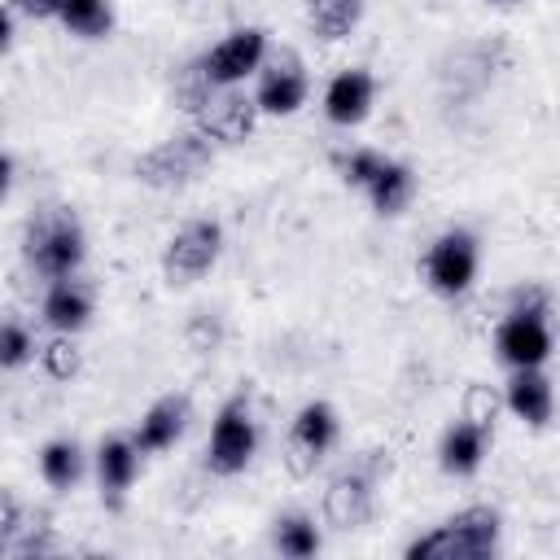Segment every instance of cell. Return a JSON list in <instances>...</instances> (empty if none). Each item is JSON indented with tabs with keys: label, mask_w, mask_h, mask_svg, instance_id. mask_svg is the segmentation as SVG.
<instances>
[{
	"label": "cell",
	"mask_w": 560,
	"mask_h": 560,
	"mask_svg": "<svg viewBox=\"0 0 560 560\" xmlns=\"http://www.w3.org/2000/svg\"><path fill=\"white\" fill-rule=\"evenodd\" d=\"M481 455H486V420L464 416V420H455V424L442 433L438 459H442L446 472L464 477V472H472V468L481 464Z\"/></svg>",
	"instance_id": "cell-14"
},
{
	"label": "cell",
	"mask_w": 560,
	"mask_h": 560,
	"mask_svg": "<svg viewBox=\"0 0 560 560\" xmlns=\"http://www.w3.org/2000/svg\"><path fill=\"white\" fill-rule=\"evenodd\" d=\"M26 262L48 280H66V276L79 271L83 232H79L70 210H44L39 219H31V228H26Z\"/></svg>",
	"instance_id": "cell-2"
},
{
	"label": "cell",
	"mask_w": 560,
	"mask_h": 560,
	"mask_svg": "<svg viewBox=\"0 0 560 560\" xmlns=\"http://www.w3.org/2000/svg\"><path fill=\"white\" fill-rule=\"evenodd\" d=\"M31 354H35V337H31L22 324L9 319V324L0 328V363H4V368H22Z\"/></svg>",
	"instance_id": "cell-26"
},
{
	"label": "cell",
	"mask_w": 560,
	"mask_h": 560,
	"mask_svg": "<svg viewBox=\"0 0 560 560\" xmlns=\"http://www.w3.org/2000/svg\"><path fill=\"white\" fill-rule=\"evenodd\" d=\"M136 464H140V446L127 442V438H109L101 442V455H96V477H101V490L109 499H118L131 481H136Z\"/></svg>",
	"instance_id": "cell-18"
},
{
	"label": "cell",
	"mask_w": 560,
	"mask_h": 560,
	"mask_svg": "<svg viewBox=\"0 0 560 560\" xmlns=\"http://www.w3.org/2000/svg\"><path fill=\"white\" fill-rule=\"evenodd\" d=\"M210 158H214L210 136L206 131H184V136H171V140L153 144L136 162V179L149 184V188H184L210 166Z\"/></svg>",
	"instance_id": "cell-3"
},
{
	"label": "cell",
	"mask_w": 560,
	"mask_h": 560,
	"mask_svg": "<svg viewBox=\"0 0 560 560\" xmlns=\"http://www.w3.org/2000/svg\"><path fill=\"white\" fill-rule=\"evenodd\" d=\"M324 516L337 529H354L372 516V481L363 472H341L328 490H324Z\"/></svg>",
	"instance_id": "cell-13"
},
{
	"label": "cell",
	"mask_w": 560,
	"mask_h": 560,
	"mask_svg": "<svg viewBox=\"0 0 560 560\" xmlns=\"http://www.w3.org/2000/svg\"><path fill=\"white\" fill-rule=\"evenodd\" d=\"M416 192V175L402 166V162H385L372 184H368V197H372V210L376 214H398Z\"/></svg>",
	"instance_id": "cell-19"
},
{
	"label": "cell",
	"mask_w": 560,
	"mask_h": 560,
	"mask_svg": "<svg viewBox=\"0 0 560 560\" xmlns=\"http://www.w3.org/2000/svg\"><path fill=\"white\" fill-rule=\"evenodd\" d=\"M9 4L26 18H61V9H66V0H9Z\"/></svg>",
	"instance_id": "cell-27"
},
{
	"label": "cell",
	"mask_w": 560,
	"mask_h": 560,
	"mask_svg": "<svg viewBox=\"0 0 560 560\" xmlns=\"http://www.w3.org/2000/svg\"><path fill=\"white\" fill-rule=\"evenodd\" d=\"M276 547H280V556H293V560L315 556V551H319L315 521H311V516H280V521H276Z\"/></svg>",
	"instance_id": "cell-23"
},
{
	"label": "cell",
	"mask_w": 560,
	"mask_h": 560,
	"mask_svg": "<svg viewBox=\"0 0 560 560\" xmlns=\"http://www.w3.org/2000/svg\"><path fill=\"white\" fill-rule=\"evenodd\" d=\"M254 446H258V429H254V420H249V407H245L241 398H232V402L219 411L214 429H210L206 464H210V472L232 477V472H241V468L254 459Z\"/></svg>",
	"instance_id": "cell-6"
},
{
	"label": "cell",
	"mask_w": 560,
	"mask_h": 560,
	"mask_svg": "<svg viewBox=\"0 0 560 560\" xmlns=\"http://www.w3.org/2000/svg\"><path fill=\"white\" fill-rule=\"evenodd\" d=\"M363 0H306V22L319 39H341L354 31Z\"/></svg>",
	"instance_id": "cell-20"
},
{
	"label": "cell",
	"mask_w": 560,
	"mask_h": 560,
	"mask_svg": "<svg viewBox=\"0 0 560 560\" xmlns=\"http://www.w3.org/2000/svg\"><path fill=\"white\" fill-rule=\"evenodd\" d=\"M219 249H223V232H219V223H210V219H192V223H184V228L166 241V249H162V271H166L171 284L201 280V276L219 262Z\"/></svg>",
	"instance_id": "cell-5"
},
{
	"label": "cell",
	"mask_w": 560,
	"mask_h": 560,
	"mask_svg": "<svg viewBox=\"0 0 560 560\" xmlns=\"http://www.w3.org/2000/svg\"><path fill=\"white\" fill-rule=\"evenodd\" d=\"M61 22L70 35H83V39H96L109 31L114 13H109V0H66L61 9Z\"/></svg>",
	"instance_id": "cell-22"
},
{
	"label": "cell",
	"mask_w": 560,
	"mask_h": 560,
	"mask_svg": "<svg viewBox=\"0 0 560 560\" xmlns=\"http://www.w3.org/2000/svg\"><path fill=\"white\" fill-rule=\"evenodd\" d=\"M88 315H92V293H88V284H79L74 276H66V280H57V284L48 289V298H44V319H48L57 332L83 328Z\"/></svg>",
	"instance_id": "cell-17"
},
{
	"label": "cell",
	"mask_w": 560,
	"mask_h": 560,
	"mask_svg": "<svg viewBox=\"0 0 560 560\" xmlns=\"http://www.w3.org/2000/svg\"><path fill=\"white\" fill-rule=\"evenodd\" d=\"M337 166H341V179H346V184L368 188V184H372V175L385 166V158H381V153H372V149H354V153H341V158H337Z\"/></svg>",
	"instance_id": "cell-25"
},
{
	"label": "cell",
	"mask_w": 560,
	"mask_h": 560,
	"mask_svg": "<svg viewBox=\"0 0 560 560\" xmlns=\"http://www.w3.org/2000/svg\"><path fill=\"white\" fill-rule=\"evenodd\" d=\"M184 420H188V402H184V398H162V402H153V407L144 411V420H140V429H136L131 442H136L144 455L166 451V446H175V438L184 433Z\"/></svg>",
	"instance_id": "cell-16"
},
{
	"label": "cell",
	"mask_w": 560,
	"mask_h": 560,
	"mask_svg": "<svg viewBox=\"0 0 560 560\" xmlns=\"http://www.w3.org/2000/svg\"><path fill=\"white\" fill-rule=\"evenodd\" d=\"M551 381L538 372V368H516L512 381H508V407L525 420V424H547L551 420Z\"/></svg>",
	"instance_id": "cell-15"
},
{
	"label": "cell",
	"mask_w": 560,
	"mask_h": 560,
	"mask_svg": "<svg viewBox=\"0 0 560 560\" xmlns=\"http://www.w3.org/2000/svg\"><path fill=\"white\" fill-rule=\"evenodd\" d=\"M39 472H44V481H48V486L70 490V486L79 481V472H83V455H79V446H74L70 438L48 442V446L39 451Z\"/></svg>",
	"instance_id": "cell-21"
},
{
	"label": "cell",
	"mask_w": 560,
	"mask_h": 560,
	"mask_svg": "<svg viewBox=\"0 0 560 560\" xmlns=\"http://www.w3.org/2000/svg\"><path fill=\"white\" fill-rule=\"evenodd\" d=\"M337 442V411L328 402H306L293 424H289V442H284V464L293 477H306L319 455Z\"/></svg>",
	"instance_id": "cell-7"
},
{
	"label": "cell",
	"mask_w": 560,
	"mask_h": 560,
	"mask_svg": "<svg viewBox=\"0 0 560 560\" xmlns=\"http://www.w3.org/2000/svg\"><path fill=\"white\" fill-rule=\"evenodd\" d=\"M372 74L368 70H341L332 83H328V92H324V114H328V122H337V127H354V122H363L368 118V109H372Z\"/></svg>",
	"instance_id": "cell-12"
},
{
	"label": "cell",
	"mask_w": 560,
	"mask_h": 560,
	"mask_svg": "<svg viewBox=\"0 0 560 560\" xmlns=\"http://www.w3.org/2000/svg\"><path fill=\"white\" fill-rule=\"evenodd\" d=\"M254 101H258L262 114H276V118L298 114L302 101H306V74H302V61H298L293 52H280V57L262 70Z\"/></svg>",
	"instance_id": "cell-11"
},
{
	"label": "cell",
	"mask_w": 560,
	"mask_h": 560,
	"mask_svg": "<svg viewBox=\"0 0 560 560\" xmlns=\"http://www.w3.org/2000/svg\"><path fill=\"white\" fill-rule=\"evenodd\" d=\"M472 276H477V241L468 232H459V228L442 232L424 254V280L438 293L455 298V293H464L472 284Z\"/></svg>",
	"instance_id": "cell-8"
},
{
	"label": "cell",
	"mask_w": 560,
	"mask_h": 560,
	"mask_svg": "<svg viewBox=\"0 0 560 560\" xmlns=\"http://www.w3.org/2000/svg\"><path fill=\"white\" fill-rule=\"evenodd\" d=\"M499 542V512L494 508H464L442 521L433 534L407 542L411 560H481Z\"/></svg>",
	"instance_id": "cell-1"
},
{
	"label": "cell",
	"mask_w": 560,
	"mask_h": 560,
	"mask_svg": "<svg viewBox=\"0 0 560 560\" xmlns=\"http://www.w3.org/2000/svg\"><path fill=\"white\" fill-rule=\"evenodd\" d=\"M258 101L254 96H245V92H236V88H214V96L201 105V114H197V131H206L210 140H223V144H236V140H245L249 131H254V122H258Z\"/></svg>",
	"instance_id": "cell-10"
},
{
	"label": "cell",
	"mask_w": 560,
	"mask_h": 560,
	"mask_svg": "<svg viewBox=\"0 0 560 560\" xmlns=\"http://www.w3.org/2000/svg\"><path fill=\"white\" fill-rule=\"evenodd\" d=\"M35 354H39V368H44L52 381H70V376L79 372V346L70 341V332H57V337L44 341Z\"/></svg>",
	"instance_id": "cell-24"
},
{
	"label": "cell",
	"mask_w": 560,
	"mask_h": 560,
	"mask_svg": "<svg viewBox=\"0 0 560 560\" xmlns=\"http://www.w3.org/2000/svg\"><path fill=\"white\" fill-rule=\"evenodd\" d=\"M267 57V35L258 26H241L232 35H223L206 57H201V70L210 74V83L219 88H236L245 74H254Z\"/></svg>",
	"instance_id": "cell-9"
},
{
	"label": "cell",
	"mask_w": 560,
	"mask_h": 560,
	"mask_svg": "<svg viewBox=\"0 0 560 560\" xmlns=\"http://www.w3.org/2000/svg\"><path fill=\"white\" fill-rule=\"evenodd\" d=\"M494 350L508 368H538L551 354V328L542 311V293H529V302H516L508 319L499 324Z\"/></svg>",
	"instance_id": "cell-4"
}]
</instances>
